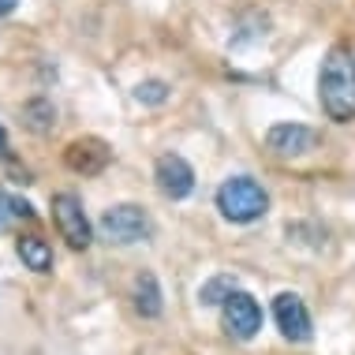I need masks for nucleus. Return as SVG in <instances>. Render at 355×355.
Masks as SVG:
<instances>
[{
    "label": "nucleus",
    "instance_id": "1",
    "mask_svg": "<svg viewBox=\"0 0 355 355\" xmlns=\"http://www.w3.org/2000/svg\"><path fill=\"white\" fill-rule=\"evenodd\" d=\"M318 94H322V109L329 112V120H337V123L355 120V60L344 49H329V56L322 60Z\"/></svg>",
    "mask_w": 355,
    "mask_h": 355
},
{
    "label": "nucleus",
    "instance_id": "2",
    "mask_svg": "<svg viewBox=\"0 0 355 355\" xmlns=\"http://www.w3.org/2000/svg\"><path fill=\"white\" fill-rule=\"evenodd\" d=\"M217 209L232 220V225H251V220L266 217L270 195H266L262 184H254L251 176H232L217 191Z\"/></svg>",
    "mask_w": 355,
    "mask_h": 355
},
{
    "label": "nucleus",
    "instance_id": "3",
    "mask_svg": "<svg viewBox=\"0 0 355 355\" xmlns=\"http://www.w3.org/2000/svg\"><path fill=\"white\" fill-rule=\"evenodd\" d=\"M150 232H153L150 217L142 214L139 206H112V209H105V217H101V236L109 239V243H120V247L146 243Z\"/></svg>",
    "mask_w": 355,
    "mask_h": 355
},
{
    "label": "nucleus",
    "instance_id": "4",
    "mask_svg": "<svg viewBox=\"0 0 355 355\" xmlns=\"http://www.w3.org/2000/svg\"><path fill=\"white\" fill-rule=\"evenodd\" d=\"M220 322H225V333L236 340H251L258 329H262V306L254 303V295L236 292L220 303Z\"/></svg>",
    "mask_w": 355,
    "mask_h": 355
},
{
    "label": "nucleus",
    "instance_id": "5",
    "mask_svg": "<svg viewBox=\"0 0 355 355\" xmlns=\"http://www.w3.org/2000/svg\"><path fill=\"white\" fill-rule=\"evenodd\" d=\"M53 217H56V228H60V236L68 239L71 247H90V220L83 214V202L75 195H56L53 198Z\"/></svg>",
    "mask_w": 355,
    "mask_h": 355
},
{
    "label": "nucleus",
    "instance_id": "6",
    "mask_svg": "<svg viewBox=\"0 0 355 355\" xmlns=\"http://www.w3.org/2000/svg\"><path fill=\"white\" fill-rule=\"evenodd\" d=\"M318 142H322V135L314 128H303V123H277V128H270V135H266V146L277 157H303Z\"/></svg>",
    "mask_w": 355,
    "mask_h": 355
},
{
    "label": "nucleus",
    "instance_id": "7",
    "mask_svg": "<svg viewBox=\"0 0 355 355\" xmlns=\"http://www.w3.org/2000/svg\"><path fill=\"white\" fill-rule=\"evenodd\" d=\"M153 180H157V187H161V195H165V198H187L191 191H195V168H191L180 153H165V157H157V165H153Z\"/></svg>",
    "mask_w": 355,
    "mask_h": 355
},
{
    "label": "nucleus",
    "instance_id": "8",
    "mask_svg": "<svg viewBox=\"0 0 355 355\" xmlns=\"http://www.w3.org/2000/svg\"><path fill=\"white\" fill-rule=\"evenodd\" d=\"M273 318H277V329H281L288 340H311V314H306V306L295 292L277 295L273 300Z\"/></svg>",
    "mask_w": 355,
    "mask_h": 355
},
{
    "label": "nucleus",
    "instance_id": "9",
    "mask_svg": "<svg viewBox=\"0 0 355 355\" xmlns=\"http://www.w3.org/2000/svg\"><path fill=\"white\" fill-rule=\"evenodd\" d=\"M112 150L105 146L101 139H75L68 150H64V161H68L71 172H83V176H94V172H101L109 165Z\"/></svg>",
    "mask_w": 355,
    "mask_h": 355
},
{
    "label": "nucleus",
    "instance_id": "10",
    "mask_svg": "<svg viewBox=\"0 0 355 355\" xmlns=\"http://www.w3.org/2000/svg\"><path fill=\"white\" fill-rule=\"evenodd\" d=\"M15 251H19V258H23L26 270H34V273H49L53 270V247L45 243V239L26 236V239H19Z\"/></svg>",
    "mask_w": 355,
    "mask_h": 355
},
{
    "label": "nucleus",
    "instance_id": "11",
    "mask_svg": "<svg viewBox=\"0 0 355 355\" xmlns=\"http://www.w3.org/2000/svg\"><path fill=\"white\" fill-rule=\"evenodd\" d=\"M135 306L142 318H157L161 314V288L153 281V273H142L135 281Z\"/></svg>",
    "mask_w": 355,
    "mask_h": 355
},
{
    "label": "nucleus",
    "instance_id": "12",
    "mask_svg": "<svg viewBox=\"0 0 355 355\" xmlns=\"http://www.w3.org/2000/svg\"><path fill=\"white\" fill-rule=\"evenodd\" d=\"M15 220H34V206L26 202V198L0 195V228L15 225Z\"/></svg>",
    "mask_w": 355,
    "mask_h": 355
},
{
    "label": "nucleus",
    "instance_id": "13",
    "mask_svg": "<svg viewBox=\"0 0 355 355\" xmlns=\"http://www.w3.org/2000/svg\"><path fill=\"white\" fill-rule=\"evenodd\" d=\"M236 292V277H214L209 284H202V292H198V300H202V306H214V303H225L228 295Z\"/></svg>",
    "mask_w": 355,
    "mask_h": 355
},
{
    "label": "nucleus",
    "instance_id": "14",
    "mask_svg": "<svg viewBox=\"0 0 355 355\" xmlns=\"http://www.w3.org/2000/svg\"><path fill=\"white\" fill-rule=\"evenodd\" d=\"M165 98H168V86L161 79H150V83L135 86V101H142V105H161Z\"/></svg>",
    "mask_w": 355,
    "mask_h": 355
},
{
    "label": "nucleus",
    "instance_id": "15",
    "mask_svg": "<svg viewBox=\"0 0 355 355\" xmlns=\"http://www.w3.org/2000/svg\"><path fill=\"white\" fill-rule=\"evenodd\" d=\"M15 4H19V0H0V15H12Z\"/></svg>",
    "mask_w": 355,
    "mask_h": 355
},
{
    "label": "nucleus",
    "instance_id": "16",
    "mask_svg": "<svg viewBox=\"0 0 355 355\" xmlns=\"http://www.w3.org/2000/svg\"><path fill=\"white\" fill-rule=\"evenodd\" d=\"M4 146H8V135H4V128H0V153H4Z\"/></svg>",
    "mask_w": 355,
    "mask_h": 355
}]
</instances>
